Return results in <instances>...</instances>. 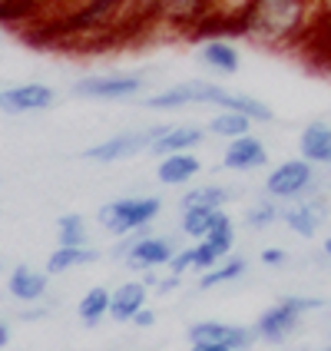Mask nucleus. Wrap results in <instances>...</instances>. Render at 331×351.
<instances>
[{
	"label": "nucleus",
	"instance_id": "nucleus-1",
	"mask_svg": "<svg viewBox=\"0 0 331 351\" xmlns=\"http://www.w3.org/2000/svg\"><path fill=\"white\" fill-rule=\"evenodd\" d=\"M318 0H242L238 34L269 50H302L318 17Z\"/></svg>",
	"mask_w": 331,
	"mask_h": 351
},
{
	"label": "nucleus",
	"instance_id": "nucleus-2",
	"mask_svg": "<svg viewBox=\"0 0 331 351\" xmlns=\"http://www.w3.org/2000/svg\"><path fill=\"white\" fill-rule=\"evenodd\" d=\"M325 305L328 302L321 295H282L275 305H269L265 312L255 318V335L265 345H282V341H289L302 328L305 315L321 312Z\"/></svg>",
	"mask_w": 331,
	"mask_h": 351
},
{
	"label": "nucleus",
	"instance_id": "nucleus-3",
	"mask_svg": "<svg viewBox=\"0 0 331 351\" xmlns=\"http://www.w3.org/2000/svg\"><path fill=\"white\" fill-rule=\"evenodd\" d=\"M162 213V199L159 195H123V199H113L106 206H99L97 222L106 229L110 235H139L146 232L153 222Z\"/></svg>",
	"mask_w": 331,
	"mask_h": 351
},
{
	"label": "nucleus",
	"instance_id": "nucleus-4",
	"mask_svg": "<svg viewBox=\"0 0 331 351\" xmlns=\"http://www.w3.org/2000/svg\"><path fill=\"white\" fill-rule=\"evenodd\" d=\"M318 189H321V169L302 156L275 162L272 173L265 176V186H262V193L278 199L282 206L298 202V199L318 193Z\"/></svg>",
	"mask_w": 331,
	"mask_h": 351
},
{
	"label": "nucleus",
	"instance_id": "nucleus-5",
	"mask_svg": "<svg viewBox=\"0 0 331 351\" xmlns=\"http://www.w3.org/2000/svg\"><path fill=\"white\" fill-rule=\"evenodd\" d=\"M229 97V90L212 80H182V83H169L156 93L143 99L146 110H186V106H215L222 110V103Z\"/></svg>",
	"mask_w": 331,
	"mask_h": 351
},
{
	"label": "nucleus",
	"instance_id": "nucleus-6",
	"mask_svg": "<svg viewBox=\"0 0 331 351\" xmlns=\"http://www.w3.org/2000/svg\"><path fill=\"white\" fill-rule=\"evenodd\" d=\"M179 252L175 249V239L173 235H126V242H119L113 255L123 258V265L130 272H149V269H169L173 255Z\"/></svg>",
	"mask_w": 331,
	"mask_h": 351
},
{
	"label": "nucleus",
	"instance_id": "nucleus-7",
	"mask_svg": "<svg viewBox=\"0 0 331 351\" xmlns=\"http://www.w3.org/2000/svg\"><path fill=\"white\" fill-rule=\"evenodd\" d=\"M146 90V80L139 73H90L79 77L70 93L79 99H103V103H123V99H139Z\"/></svg>",
	"mask_w": 331,
	"mask_h": 351
},
{
	"label": "nucleus",
	"instance_id": "nucleus-8",
	"mask_svg": "<svg viewBox=\"0 0 331 351\" xmlns=\"http://www.w3.org/2000/svg\"><path fill=\"white\" fill-rule=\"evenodd\" d=\"M159 133H162V126H149V130H123V133H113V136L93 143L83 156L90 159V162H99V166L123 162V159H133V156H139V153H149Z\"/></svg>",
	"mask_w": 331,
	"mask_h": 351
},
{
	"label": "nucleus",
	"instance_id": "nucleus-9",
	"mask_svg": "<svg viewBox=\"0 0 331 351\" xmlns=\"http://www.w3.org/2000/svg\"><path fill=\"white\" fill-rule=\"evenodd\" d=\"M219 10L222 0H159V27L195 37Z\"/></svg>",
	"mask_w": 331,
	"mask_h": 351
},
{
	"label": "nucleus",
	"instance_id": "nucleus-10",
	"mask_svg": "<svg viewBox=\"0 0 331 351\" xmlns=\"http://www.w3.org/2000/svg\"><path fill=\"white\" fill-rule=\"evenodd\" d=\"M189 345H229L235 351H249L258 341L255 325H235V322H219V318H202L189 325Z\"/></svg>",
	"mask_w": 331,
	"mask_h": 351
},
{
	"label": "nucleus",
	"instance_id": "nucleus-11",
	"mask_svg": "<svg viewBox=\"0 0 331 351\" xmlns=\"http://www.w3.org/2000/svg\"><path fill=\"white\" fill-rule=\"evenodd\" d=\"M328 219H331V199L321 193V189L312 195H305V199H298V202H289V206L282 209V222H285L295 235H302V239H315V235L328 226Z\"/></svg>",
	"mask_w": 331,
	"mask_h": 351
},
{
	"label": "nucleus",
	"instance_id": "nucleus-12",
	"mask_svg": "<svg viewBox=\"0 0 331 351\" xmlns=\"http://www.w3.org/2000/svg\"><path fill=\"white\" fill-rule=\"evenodd\" d=\"M57 103V90L50 83H14V86H3V97H0V113L7 117H27V113H43Z\"/></svg>",
	"mask_w": 331,
	"mask_h": 351
},
{
	"label": "nucleus",
	"instance_id": "nucleus-13",
	"mask_svg": "<svg viewBox=\"0 0 331 351\" xmlns=\"http://www.w3.org/2000/svg\"><path fill=\"white\" fill-rule=\"evenodd\" d=\"M265 162H269V146L258 136H252V133L229 139L225 149H222V169H225V173L245 176V173L262 169Z\"/></svg>",
	"mask_w": 331,
	"mask_h": 351
},
{
	"label": "nucleus",
	"instance_id": "nucleus-14",
	"mask_svg": "<svg viewBox=\"0 0 331 351\" xmlns=\"http://www.w3.org/2000/svg\"><path fill=\"white\" fill-rule=\"evenodd\" d=\"M47 289H50V272L47 269H34L27 262L14 265L7 272V295L20 302V305H37L47 298Z\"/></svg>",
	"mask_w": 331,
	"mask_h": 351
},
{
	"label": "nucleus",
	"instance_id": "nucleus-15",
	"mask_svg": "<svg viewBox=\"0 0 331 351\" xmlns=\"http://www.w3.org/2000/svg\"><path fill=\"white\" fill-rule=\"evenodd\" d=\"M149 305V285L143 278H130L123 282L119 289H113V305H110V318L113 322H123V325H133L143 308Z\"/></svg>",
	"mask_w": 331,
	"mask_h": 351
},
{
	"label": "nucleus",
	"instance_id": "nucleus-16",
	"mask_svg": "<svg viewBox=\"0 0 331 351\" xmlns=\"http://www.w3.org/2000/svg\"><path fill=\"white\" fill-rule=\"evenodd\" d=\"M199 63L209 73H215V77H232V73H238V66H242V57H238L232 40L209 37V40H202V47H199Z\"/></svg>",
	"mask_w": 331,
	"mask_h": 351
},
{
	"label": "nucleus",
	"instance_id": "nucleus-17",
	"mask_svg": "<svg viewBox=\"0 0 331 351\" xmlns=\"http://www.w3.org/2000/svg\"><path fill=\"white\" fill-rule=\"evenodd\" d=\"M206 133H209V130H202V126H195V123L162 126V133L156 136V143H153L149 153H156V156H169V153H195V149L206 143Z\"/></svg>",
	"mask_w": 331,
	"mask_h": 351
},
{
	"label": "nucleus",
	"instance_id": "nucleus-18",
	"mask_svg": "<svg viewBox=\"0 0 331 351\" xmlns=\"http://www.w3.org/2000/svg\"><path fill=\"white\" fill-rule=\"evenodd\" d=\"M298 156L315 162L318 169L331 162V123L328 119H312L298 133Z\"/></svg>",
	"mask_w": 331,
	"mask_h": 351
},
{
	"label": "nucleus",
	"instance_id": "nucleus-19",
	"mask_svg": "<svg viewBox=\"0 0 331 351\" xmlns=\"http://www.w3.org/2000/svg\"><path fill=\"white\" fill-rule=\"evenodd\" d=\"M199 173H202V159L195 153H169L159 156L156 166V179L162 186H189Z\"/></svg>",
	"mask_w": 331,
	"mask_h": 351
},
{
	"label": "nucleus",
	"instance_id": "nucleus-20",
	"mask_svg": "<svg viewBox=\"0 0 331 351\" xmlns=\"http://www.w3.org/2000/svg\"><path fill=\"white\" fill-rule=\"evenodd\" d=\"M298 53H305L315 66L331 70V10H325V7L318 10L312 34H308V40L302 43V50H298Z\"/></svg>",
	"mask_w": 331,
	"mask_h": 351
},
{
	"label": "nucleus",
	"instance_id": "nucleus-21",
	"mask_svg": "<svg viewBox=\"0 0 331 351\" xmlns=\"http://www.w3.org/2000/svg\"><path fill=\"white\" fill-rule=\"evenodd\" d=\"M99 258V249L93 245H57L53 252L47 255V272L50 275H66L73 269H83V265H93Z\"/></svg>",
	"mask_w": 331,
	"mask_h": 351
},
{
	"label": "nucleus",
	"instance_id": "nucleus-22",
	"mask_svg": "<svg viewBox=\"0 0 331 351\" xmlns=\"http://www.w3.org/2000/svg\"><path fill=\"white\" fill-rule=\"evenodd\" d=\"M238 193H232L229 186L222 182H202V186H193L186 189L182 199H179V209H189V206H206V209H225Z\"/></svg>",
	"mask_w": 331,
	"mask_h": 351
},
{
	"label": "nucleus",
	"instance_id": "nucleus-23",
	"mask_svg": "<svg viewBox=\"0 0 331 351\" xmlns=\"http://www.w3.org/2000/svg\"><path fill=\"white\" fill-rule=\"evenodd\" d=\"M249 272V258L245 255H225L219 265H212L209 272L199 275V289H222V285H232L238 278H245Z\"/></svg>",
	"mask_w": 331,
	"mask_h": 351
},
{
	"label": "nucleus",
	"instance_id": "nucleus-24",
	"mask_svg": "<svg viewBox=\"0 0 331 351\" xmlns=\"http://www.w3.org/2000/svg\"><path fill=\"white\" fill-rule=\"evenodd\" d=\"M110 305H113V292H110L106 285H93L90 292L79 298V305H77L79 322H83L86 328H97L99 322L110 315Z\"/></svg>",
	"mask_w": 331,
	"mask_h": 351
},
{
	"label": "nucleus",
	"instance_id": "nucleus-25",
	"mask_svg": "<svg viewBox=\"0 0 331 351\" xmlns=\"http://www.w3.org/2000/svg\"><path fill=\"white\" fill-rule=\"evenodd\" d=\"M282 202L278 199H272V195H258L252 206L245 209V215H242V226L245 229H252V232H262V229H272L275 222H282Z\"/></svg>",
	"mask_w": 331,
	"mask_h": 351
},
{
	"label": "nucleus",
	"instance_id": "nucleus-26",
	"mask_svg": "<svg viewBox=\"0 0 331 351\" xmlns=\"http://www.w3.org/2000/svg\"><path fill=\"white\" fill-rule=\"evenodd\" d=\"M252 119L245 117V113H238V110H219L209 123H206V130L219 139H235V136H245V133H252Z\"/></svg>",
	"mask_w": 331,
	"mask_h": 351
},
{
	"label": "nucleus",
	"instance_id": "nucleus-27",
	"mask_svg": "<svg viewBox=\"0 0 331 351\" xmlns=\"http://www.w3.org/2000/svg\"><path fill=\"white\" fill-rule=\"evenodd\" d=\"M215 215H219V209H206V206H189V209H182V215H179V229H182V235H189V239H206L209 235V229L215 226Z\"/></svg>",
	"mask_w": 331,
	"mask_h": 351
},
{
	"label": "nucleus",
	"instance_id": "nucleus-28",
	"mask_svg": "<svg viewBox=\"0 0 331 351\" xmlns=\"http://www.w3.org/2000/svg\"><path fill=\"white\" fill-rule=\"evenodd\" d=\"M222 110H238V113H245L252 123H275L272 106L262 103V99L249 97V93H232V90H229V97H225V103H222Z\"/></svg>",
	"mask_w": 331,
	"mask_h": 351
},
{
	"label": "nucleus",
	"instance_id": "nucleus-29",
	"mask_svg": "<svg viewBox=\"0 0 331 351\" xmlns=\"http://www.w3.org/2000/svg\"><path fill=\"white\" fill-rule=\"evenodd\" d=\"M57 245H90V226L79 213H66L57 219Z\"/></svg>",
	"mask_w": 331,
	"mask_h": 351
},
{
	"label": "nucleus",
	"instance_id": "nucleus-30",
	"mask_svg": "<svg viewBox=\"0 0 331 351\" xmlns=\"http://www.w3.org/2000/svg\"><path fill=\"white\" fill-rule=\"evenodd\" d=\"M169 272L173 275H189L195 272V245H186V249H179L173 255V262H169Z\"/></svg>",
	"mask_w": 331,
	"mask_h": 351
},
{
	"label": "nucleus",
	"instance_id": "nucleus-31",
	"mask_svg": "<svg viewBox=\"0 0 331 351\" xmlns=\"http://www.w3.org/2000/svg\"><path fill=\"white\" fill-rule=\"evenodd\" d=\"M289 258H292V255L285 252V249H278V245L262 249V265H265V269H285V265H289Z\"/></svg>",
	"mask_w": 331,
	"mask_h": 351
},
{
	"label": "nucleus",
	"instance_id": "nucleus-32",
	"mask_svg": "<svg viewBox=\"0 0 331 351\" xmlns=\"http://www.w3.org/2000/svg\"><path fill=\"white\" fill-rule=\"evenodd\" d=\"M179 285H182V275H173L169 269H166V275L156 282V289H153V292H156V295H169V292H175Z\"/></svg>",
	"mask_w": 331,
	"mask_h": 351
},
{
	"label": "nucleus",
	"instance_id": "nucleus-33",
	"mask_svg": "<svg viewBox=\"0 0 331 351\" xmlns=\"http://www.w3.org/2000/svg\"><path fill=\"white\" fill-rule=\"evenodd\" d=\"M156 322H159V315L153 312L149 305H146V308H143V312H139L136 318H133V328H143V332H146V328H153Z\"/></svg>",
	"mask_w": 331,
	"mask_h": 351
},
{
	"label": "nucleus",
	"instance_id": "nucleus-34",
	"mask_svg": "<svg viewBox=\"0 0 331 351\" xmlns=\"http://www.w3.org/2000/svg\"><path fill=\"white\" fill-rule=\"evenodd\" d=\"M47 312H50L47 305H27V308L20 312V318H23V322H37V318H43Z\"/></svg>",
	"mask_w": 331,
	"mask_h": 351
},
{
	"label": "nucleus",
	"instance_id": "nucleus-35",
	"mask_svg": "<svg viewBox=\"0 0 331 351\" xmlns=\"http://www.w3.org/2000/svg\"><path fill=\"white\" fill-rule=\"evenodd\" d=\"M189 351H235L229 345H189Z\"/></svg>",
	"mask_w": 331,
	"mask_h": 351
},
{
	"label": "nucleus",
	"instance_id": "nucleus-36",
	"mask_svg": "<svg viewBox=\"0 0 331 351\" xmlns=\"http://www.w3.org/2000/svg\"><path fill=\"white\" fill-rule=\"evenodd\" d=\"M7 341H10V325L0 322V348H7Z\"/></svg>",
	"mask_w": 331,
	"mask_h": 351
},
{
	"label": "nucleus",
	"instance_id": "nucleus-37",
	"mask_svg": "<svg viewBox=\"0 0 331 351\" xmlns=\"http://www.w3.org/2000/svg\"><path fill=\"white\" fill-rule=\"evenodd\" d=\"M321 252L331 258V235H325V242H321Z\"/></svg>",
	"mask_w": 331,
	"mask_h": 351
},
{
	"label": "nucleus",
	"instance_id": "nucleus-38",
	"mask_svg": "<svg viewBox=\"0 0 331 351\" xmlns=\"http://www.w3.org/2000/svg\"><path fill=\"white\" fill-rule=\"evenodd\" d=\"M318 7H325V10H331V0H318Z\"/></svg>",
	"mask_w": 331,
	"mask_h": 351
},
{
	"label": "nucleus",
	"instance_id": "nucleus-39",
	"mask_svg": "<svg viewBox=\"0 0 331 351\" xmlns=\"http://www.w3.org/2000/svg\"><path fill=\"white\" fill-rule=\"evenodd\" d=\"M7 272V262H3V258H0V275Z\"/></svg>",
	"mask_w": 331,
	"mask_h": 351
},
{
	"label": "nucleus",
	"instance_id": "nucleus-40",
	"mask_svg": "<svg viewBox=\"0 0 331 351\" xmlns=\"http://www.w3.org/2000/svg\"><path fill=\"white\" fill-rule=\"evenodd\" d=\"M321 351H331V341H325V345H321Z\"/></svg>",
	"mask_w": 331,
	"mask_h": 351
},
{
	"label": "nucleus",
	"instance_id": "nucleus-41",
	"mask_svg": "<svg viewBox=\"0 0 331 351\" xmlns=\"http://www.w3.org/2000/svg\"><path fill=\"white\" fill-rule=\"evenodd\" d=\"M0 97H3V86H0Z\"/></svg>",
	"mask_w": 331,
	"mask_h": 351
}]
</instances>
